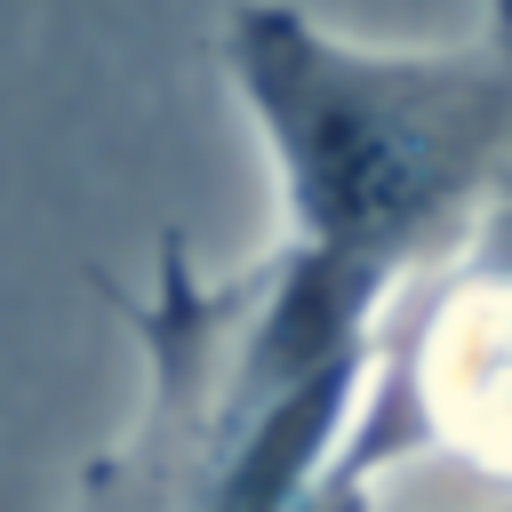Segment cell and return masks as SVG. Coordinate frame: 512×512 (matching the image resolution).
<instances>
[{
    "label": "cell",
    "mask_w": 512,
    "mask_h": 512,
    "mask_svg": "<svg viewBox=\"0 0 512 512\" xmlns=\"http://www.w3.org/2000/svg\"><path fill=\"white\" fill-rule=\"evenodd\" d=\"M112 304L144 392L64 512H368L352 432L400 296L288 240L232 272H200L168 240L152 288Z\"/></svg>",
    "instance_id": "1"
},
{
    "label": "cell",
    "mask_w": 512,
    "mask_h": 512,
    "mask_svg": "<svg viewBox=\"0 0 512 512\" xmlns=\"http://www.w3.org/2000/svg\"><path fill=\"white\" fill-rule=\"evenodd\" d=\"M224 80L280 184V240L400 296L480 224L512 152V24L376 48L296 0H232Z\"/></svg>",
    "instance_id": "2"
},
{
    "label": "cell",
    "mask_w": 512,
    "mask_h": 512,
    "mask_svg": "<svg viewBox=\"0 0 512 512\" xmlns=\"http://www.w3.org/2000/svg\"><path fill=\"white\" fill-rule=\"evenodd\" d=\"M352 456L368 480L408 456L512 480V256L456 248L432 264V288L384 320Z\"/></svg>",
    "instance_id": "3"
}]
</instances>
